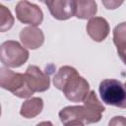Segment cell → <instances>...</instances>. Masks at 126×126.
<instances>
[{
	"label": "cell",
	"mask_w": 126,
	"mask_h": 126,
	"mask_svg": "<svg viewBox=\"0 0 126 126\" xmlns=\"http://www.w3.org/2000/svg\"><path fill=\"white\" fill-rule=\"evenodd\" d=\"M20 40L26 48L34 50L43 44L44 34L43 32L35 26H30L21 30Z\"/></svg>",
	"instance_id": "cell-9"
},
{
	"label": "cell",
	"mask_w": 126,
	"mask_h": 126,
	"mask_svg": "<svg viewBox=\"0 0 126 126\" xmlns=\"http://www.w3.org/2000/svg\"><path fill=\"white\" fill-rule=\"evenodd\" d=\"M83 105H69L62 108L59 112V118L62 124L66 126L80 125L98 122L103 113V106L91 99L83 101Z\"/></svg>",
	"instance_id": "cell-2"
},
{
	"label": "cell",
	"mask_w": 126,
	"mask_h": 126,
	"mask_svg": "<svg viewBox=\"0 0 126 126\" xmlns=\"http://www.w3.org/2000/svg\"><path fill=\"white\" fill-rule=\"evenodd\" d=\"M45 5L56 20L65 21L75 15V0H48Z\"/></svg>",
	"instance_id": "cell-8"
},
{
	"label": "cell",
	"mask_w": 126,
	"mask_h": 126,
	"mask_svg": "<svg viewBox=\"0 0 126 126\" xmlns=\"http://www.w3.org/2000/svg\"><path fill=\"white\" fill-rule=\"evenodd\" d=\"M108 125L110 126V125H115V126H117V125H126V118L125 117H123V116H115V117H113L110 121H109V123H108Z\"/></svg>",
	"instance_id": "cell-16"
},
{
	"label": "cell",
	"mask_w": 126,
	"mask_h": 126,
	"mask_svg": "<svg viewBox=\"0 0 126 126\" xmlns=\"http://www.w3.org/2000/svg\"><path fill=\"white\" fill-rule=\"evenodd\" d=\"M16 18L23 24L30 26H38L43 21V13L41 9L28 0H21L15 7Z\"/></svg>",
	"instance_id": "cell-6"
},
{
	"label": "cell",
	"mask_w": 126,
	"mask_h": 126,
	"mask_svg": "<svg viewBox=\"0 0 126 126\" xmlns=\"http://www.w3.org/2000/svg\"><path fill=\"white\" fill-rule=\"evenodd\" d=\"M27 48L16 40H7L1 44V62L8 68H18L29 59Z\"/></svg>",
	"instance_id": "cell-5"
},
{
	"label": "cell",
	"mask_w": 126,
	"mask_h": 126,
	"mask_svg": "<svg viewBox=\"0 0 126 126\" xmlns=\"http://www.w3.org/2000/svg\"><path fill=\"white\" fill-rule=\"evenodd\" d=\"M124 0H101L102 5L107 10H115L123 4Z\"/></svg>",
	"instance_id": "cell-15"
},
{
	"label": "cell",
	"mask_w": 126,
	"mask_h": 126,
	"mask_svg": "<svg viewBox=\"0 0 126 126\" xmlns=\"http://www.w3.org/2000/svg\"><path fill=\"white\" fill-rule=\"evenodd\" d=\"M97 12L95 0H75V17L81 20L91 19Z\"/></svg>",
	"instance_id": "cell-11"
},
{
	"label": "cell",
	"mask_w": 126,
	"mask_h": 126,
	"mask_svg": "<svg viewBox=\"0 0 126 126\" xmlns=\"http://www.w3.org/2000/svg\"><path fill=\"white\" fill-rule=\"evenodd\" d=\"M53 85L72 102H82L90 92L88 81L74 67L68 65L60 67L53 76Z\"/></svg>",
	"instance_id": "cell-1"
},
{
	"label": "cell",
	"mask_w": 126,
	"mask_h": 126,
	"mask_svg": "<svg viewBox=\"0 0 126 126\" xmlns=\"http://www.w3.org/2000/svg\"><path fill=\"white\" fill-rule=\"evenodd\" d=\"M0 86L20 98H29L33 94L30 89L25 74L16 73L10 69L0 68Z\"/></svg>",
	"instance_id": "cell-3"
},
{
	"label": "cell",
	"mask_w": 126,
	"mask_h": 126,
	"mask_svg": "<svg viewBox=\"0 0 126 126\" xmlns=\"http://www.w3.org/2000/svg\"><path fill=\"white\" fill-rule=\"evenodd\" d=\"M42 108H43L42 98L31 97L23 102L21 109H20V114L24 118H27V119L34 118L42 111Z\"/></svg>",
	"instance_id": "cell-12"
},
{
	"label": "cell",
	"mask_w": 126,
	"mask_h": 126,
	"mask_svg": "<svg viewBox=\"0 0 126 126\" xmlns=\"http://www.w3.org/2000/svg\"><path fill=\"white\" fill-rule=\"evenodd\" d=\"M113 42L116 47L126 45V22L118 24L113 30Z\"/></svg>",
	"instance_id": "cell-14"
},
{
	"label": "cell",
	"mask_w": 126,
	"mask_h": 126,
	"mask_svg": "<svg viewBox=\"0 0 126 126\" xmlns=\"http://www.w3.org/2000/svg\"><path fill=\"white\" fill-rule=\"evenodd\" d=\"M117 53L120 57V59L123 61V63L126 65V45L117 47Z\"/></svg>",
	"instance_id": "cell-17"
},
{
	"label": "cell",
	"mask_w": 126,
	"mask_h": 126,
	"mask_svg": "<svg viewBox=\"0 0 126 126\" xmlns=\"http://www.w3.org/2000/svg\"><path fill=\"white\" fill-rule=\"evenodd\" d=\"M109 31L108 22L102 17H93L87 24V32L89 36L96 42L103 41L107 37Z\"/></svg>",
	"instance_id": "cell-10"
},
{
	"label": "cell",
	"mask_w": 126,
	"mask_h": 126,
	"mask_svg": "<svg viewBox=\"0 0 126 126\" xmlns=\"http://www.w3.org/2000/svg\"><path fill=\"white\" fill-rule=\"evenodd\" d=\"M39 1H40V2H42V3H44V4H45V3H46V2H47V1H48V0H39Z\"/></svg>",
	"instance_id": "cell-18"
},
{
	"label": "cell",
	"mask_w": 126,
	"mask_h": 126,
	"mask_svg": "<svg viewBox=\"0 0 126 126\" xmlns=\"http://www.w3.org/2000/svg\"><path fill=\"white\" fill-rule=\"evenodd\" d=\"M124 86H125V88H126V83H125V84H124Z\"/></svg>",
	"instance_id": "cell-19"
},
{
	"label": "cell",
	"mask_w": 126,
	"mask_h": 126,
	"mask_svg": "<svg viewBox=\"0 0 126 126\" xmlns=\"http://www.w3.org/2000/svg\"><path fill=\"white\" fill-rule=\"evenodd\" d=\"M26 78L30 89L35 92H45L50 87V78L47 74L43 73L37 66L30 65L26 70Z\"/></svg>",
	"instance_id": "cell-7"
},
{
	"label": "cell",
	"mask_w": 126,
	"mask_h": 126,
	"mask_svg": "<svg viewBox=\"0 0 126 126\" xmlns=\"http://www.w3.org/2000/svg\"><path fill=\"white\" fill-rule=\"evenodd\" d=\"M99 94L101 100L120 108H126V88L115 79H105L99 84Z\"/></svg>",
	"instance_id": "cell-4"
},
{
	"label": "cell",
	"mask_w": 126,
	"mask_h": 126,
	"mask_svg": "<svg viewBox=\"0 0 126 126\" xmlns=\"http://www.w3.org/2000/svg\"><path fill=\"white\" fill-rule=\"evenodd\" d=\"M14 25V17L11 11L4 5H0V32H4L10 30Z\"/></svg>",
	"instance_id": "cell-13"
}]
</instances>
